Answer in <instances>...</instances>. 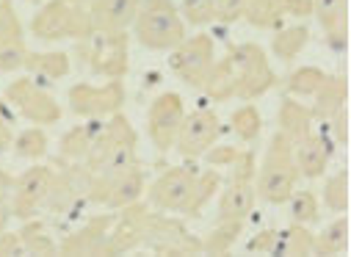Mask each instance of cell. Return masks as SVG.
Returning <instances> with one entry per match:
<instances>
[{
  "mask_svg": "<svg viewBox=\"0 0 351 257\" xmlns=\"http://www.w3.org/2000/svg\"><path fill=\"white\" fill-rule=\"evenodd\" d=\"M20 238L25 243V254H34V257H50V254H58V246L56 241L50 238V232L45 230L42 221H34L28 219L20 230Z\"/></svg>",
  "mask_w": 351,
  "mask_h": 257,
  "instance_id": "obj_32",
  "label": "cell"
},
{
  "mask_svg": "<svg viewBox=\"0 0 351 257\" xmlns=\"http://www.w3.org/2000/svg\"><path fill=\"white\" fill-rule=\"evenodd\" d=\"M324 202H326L329 210L346 213V208H348V175H346V171H337L335 178L326 180V186H324Z\"/></svg>",
  "mask_w": 351,
  "mask_h": 257,
  "instance_id": "obj_37",
  "label": "cell"
},
{
  "mask_svg": "<svg viewBox=\"0 0 351 257\" xmlns=\"http://www.w3.org/2000/svg\"><path fill=\"white\" fill-rule=\"evenodd\" d=\"M75 3H83V6H89V3H92V0H75Z\"/></svg>",
  "mask_w": 351,
  "mask_h": 257,
  "instance_id": "obj_47",
  "label": "cell"
},
{
  "mask_svg": "<svg viewBox=\"0 0 351 257\" xmlns=\"http://www.w3.org/2000/svg\"><path fill=\"white\" fill-rule=\"evenodd\" d=\"M141 243H147L160 257H191L202 254V238L191 235L180 221L155 216L147 210L141 224Z\"/></svg>",
  "mask_w": 351,
  "mask_h": 257,
  "instance_id": "obj_8",
  "label": "cell"
},
{
  "mask_svg": "<svg viewBox=\"0 0 351 257\" xmlns=\"http://www.w3.org/2000/svg\"><path fill=\"white\" fill-rule=\"evenodd\" d=\"M249 254H274V257H310L313 232L304 224H291L285 230H263L246 243Z\"/></svg>",
  "mask_w": 351,
  "mask_h": 257,
  "instance_id": "obj_16",
  "label": "cell"
},
{
  "mask_svg": "<svg viewBox=\"0 0 351 257\" xmlns=\"http://www.w3.org/2000/svg\"><path fill=\"white\" fill-rule=\"evenodd\" d=\"M14 144V127H12V119H0V152H6L9 147Z\"/></svg>",
  "mask_w": 351,
  "mask_h": 257,
  "instance_id": "obj_43",
  "label": "cell"
},
{
  "mask_svg": "<svg viewBox=\"0 0 351 257\" xmlns=\"http://www.w3.org/2000/svg\"><path fill=\"white\" fill-rule=\"evenodd\" d=\"M243 221H216V227L202 238V254H227L238 241Z\"/></svg>",
  "mask_w": 351,
  "mask_h": 257,
  "instance_id": "obj_31",
  "label": "cell"
},
{
  "mask_svg": "<svg viewBox=\"0 0 351 257\" xmlns=\"http://www.w3.org/2000/svg\"><path fill=\"white\" fill-rule=\"evenodd\" d=\"M183 119H186V106L180 95L163 92L152 100L149 114H147V130L158 152H169L174 147V138L180 133Z\"/></svg>",
  "mask_w": 351,
  "mask_h": 257,
  "instance_id": "obj_15",
  "label": "cell"
},
{
  "mask_svg": "<svg viewBox=\"0 0 351 257\" xmlns=\"http://www.w3.org/2000/svg\"><path fill=\"white\" fill-rule=\"evenodd\" d=\"M313 14L326 34V45L340 53L348 42V0H313Z\"/></svg>",
  "mask_w": 351,
  "mask_h": 257,
  "instance_id": "obj_23",
  "label": "cell"
},
{
  "mask_svg": "<svg viewBox=\"0 0 351 257\" xmlns=\"http://www.w3.org/2000/svg\"><path fill=\"white\" fill-rule=\"evenodd\" d=\"M282 17V0H243V20L254 28H277Z\"/></svg>",
  "mask_w": 351,
  "mask_h": 257,
  "instance_id": "obj_28",
  "label": "cell"
},
{
  "mask_svg": "<svg viewBox=\"0 0 351 257\" xmlns=\"http://www.w3.org/2000/svg\"><path fill=\"white\" fill-rule=\"evenodd\" d=\"M12 219V197L0 202V232H6V224Z\"/></svg>",
  "mask_w": 351,
  "mask_h": 257,
  "instance_id": "obj_45",
  "label": "cell"
},
{
  "mask_svg": "<svg viewBox=\"0 0 351 257\" xmlns=\"http://www.w3.org/2000/svg\"><path fill=\"white\" fill-rule=\"evenodd\" d=\"M208 152H210V155H205V158H208L210 166H230V163L238 158V149H235V147H216V149L210 147Z\"/></svg>",
  "mask_w": 351,
  "mask_h": 257,
  "instance_id": "obj_42",
  "label": "cell"
},
{
  "mask_svg": "<svg viewBox=\"0 0 351 257\" xmlns=\"http://www.w3.org/2000/svg\"><path fill=\"white\" fill-rule=\"evenodd\" d=\"M216 64V47L208 34H197L191 39H183L169 56V66L183 83L194 89H205L208 75Z\"/></svg>",
  "mask_w": 351,
  "mask_h": 257,
  "instance_id": "obj_9",
  "label": "cell"
},
{
  "mask_svg": "<svg viewBox=\"0 0 351 257\" xmlns=\"http://www.w3.org/2000/svg\"><path fill=\"white\" fill-rule=\"evenodd\" d=\"M28 56L31 50L23 39V25L12 9V0H0V72L25 69Z\"/></svg>",
  "mask_w": 351,
  "mask_h": 257,
  "instance_id": "obj_19",
  "label": "cell"
},
{
  "mask_svg": "<svg viewBox=\"0 0 351 257\" xmlns=\"http://www.w3.org/2000/svg\"><path fill=\"white\" fill-rule=\"evenodd\" d=\"M83 56L92 72L106 80H119L128 72V36L111 31H92L83 39Z\"/></svg>",
  "mask_w": 351,
  "mask_h": 257,
  "instance_id": "obj_10",
  "label": "cell"
},
{
  "mask_svg": "<svg viewBox=\"0 0 351 257\" xmlns=\"http://www.w3.org/2000/svg\"><path fill=\"white\" fill-rule=\"evenodd\" d=\"M332 136H326L324 130H315L313 136H307L304 141H299L293 147V158H296V166H299V175L315 180V178H324V171L329 166V158H332Z\"/></svg>",
  "mask_w": 351,
  "mask_h": 257,
  "instance_id": "obj_22",
  "label": "cell"
},
{
  "mask_svg": "<svg viewBox=\"0 0 351 257\" xmlns=\"http://www.w3.org/2000/svg\"><path fill=\"white\" fill-rule=\"evenodd\" d=\"M50 180H53V166L36 163L28 171H23L12 188V216H17L20 221L34 219L45 208Z\"/></svg>",
  "mask_w": 351,
  "mask_h": 257,
  "instance_id": "obj_17",
  "label": "cell"
},
{
  "mask_svg": "<svg viewBox=\"0 0 351 257\" xmlns=\"http://www.w3.org/2000/svg\"><path fill=\"white\" fill-rule=\"evenodd\" d=\"M103 127H106L103 119H89L86 125L72 127L69 133H64V138H61V160H69V163L86 160L89 152H92V147L97 144Z\"/></svg>",
  "mask_w": 351,
  "mask_h": 257,
  "instance_id": "obj_25",
  "label": "cell"
},
{
  "mask_svg": "<svg viewBox=\"0 0 351 257\" xmlns=\"http://www.w3.org/2000/svg\"><path fill=\"white\" fill-rule=\"evenodd\" d=\"M183 17L191 25H208L216 20V0H183Z\"/></svg>",
  "mask_w": 351,
  "mask_h": 257,
  "instance_id": "obj_38",
  "label": "cell"
},
{
  "mask_svg": "<svg viewBox=\"0 0 351 257\" xmlns=\"http://www.w3.org/2000/svg\"><path fill=\"white\" fill-rule=\"evenodd\" d=\"M346 252H348V219L340 213L318 235H313V254H318V257H340Z\"/></svg>",
  "mask_w": 351,
  "mask_h": 257,
  "instance_id": "obj_27",
  "label": "cell"
},
{
  "mask_svg": "<svg viewBox=\"0 0 351 257\" xmlns=\"http://www.w3.org/2000/svg\"><path fill=\"white\" fill-rule=\"evenodd\" d=\"M25 69H31L36 75V80H61L64 75H69V58L58 50L53 53H31Z\"/></svg>",
  "mask_w": 351,
  "mask_h": 257,
  "instance_id": "obj_30",
  "label": "cell"
},
{
  "mask_svg": "<svg viewBox=\"0 0 351 257\" xmlns=\"http://www.w3.org/2000/svg\"><path fill=\"white\" fill-rule=\"evenodd\" d=\"M282 14L307 20V17H313V0H282Z\"/></svg>",
  "mask_w": 351,
  "mask_h": 257,
  "instance_id": "obj_41",
  "label": "cell"
},
{
  "mask_svg": "<svg viewBox=\"0 0 351 257\" xmlns=\"http://www.w3.org/2000/svg\"><path fill=\"white\" fill-rule=\"evenodd\" d=\"M326 72L318 66H302L288 77V92L296 97H315V92L326 83Z\"/></svg>",
  "mask_w": 351,
  "mask_h": 257,
  "instance_id": "obj_33",
  "label": "cell"
},
{
  "mask_svg": "<svg viewBox=\"0 0 351 257\" xmlns=\"http://www.w3.org/2000/svg\"><path fill=\"white\" fill-rule=\"evenodd\" d=\"M318 130V122H315V114L313 108L296 103V100H282L280 106V133L296 147L299 141H304L307 136H313Z\"/></svg>",
  "mask_w": 351,
  "mask_h": 257,
  "instance_id": "obj_24",
  "label": "cell"
},
{
  "mask_svg": "<svg viewBox=\"0 0 351 257\" xmlns=\"http://www.w3.org/2000/svg\"><path fill=\"white\" fill-rule=\"evenodd\" d=\"M61 163H64L61 171L53 169V180H50L47 199H45V208L50 213H69L80 199L89 197V186L95 178L83 160H77V163L61 160Z\"/></svg>",
  "mask_w": 351,
  "mask_h": 257,
  "instance_id": "obj_14",
  "label": "cell"
},
{
  "mask_svg": "<svg viewBox=\"0 0 351 257\" xmlns=\"http://www.w3.org/2000/svg\"><path fill=\"white\" fill-rule=\"evenodd\" d=\"M221 175L216 169L197 171L189 166H171L149 186V205L166 213L199 216L208 199L219 191Z\"/></svg>",
  "mask_w": 351,
  "mask_h": 257,
  "instance_id": "obj_2",
  "label": "cell"
},
{
  "mask_svg": "<svg viewBox=\"0 0 351 257\" xmlns=\"http://www.w3.org/2000/svg\"><path fill=\"white\" fill-rule=\"evenodd\" d=\"M6 100L34 125H56L61 119V106L56 103V97L42 86V80L36 77H20L6 89Z\"/></svg>",
  "mask_w": 351,
  "mask_h": 257,
  "instance_id": "obj_11",
  "label": "cell"
},
{
  "mask_svg": "<svg viewBox=\"0 0 351 257\" xmlns=\"http://www.w3.org/2000/svg\"><path fill=\"white\" fill-rule=\"evenodd\" d=\"M232 178L219 199V216L216 221H243L249 219L257 191H254V155L252 152H238V158L230 163Z\"/></svg>",
  "mask_w": 351,
  "mask_h": 257,
  "instance_id": "obj_7",
  "label": "cell"
},
{
  "mask_svg": "<svg viewBox=\"0 0 351 257\" xmlns=\"http://www.w3.org/2000/svg\"><path fill=\"white\" fill-rule=\"evenodd\" d=\"M25 243L20 232H0V257H23Z\"/></svg>",
  "mask_w": 351,
  "mask_h": 257,
  "instance_id": "obj_40",
  "label": "cell"
},
{
  "mask_svg": "<svg viewBox=\"0 0 351 257\" xmlns=\"http://www.w3.org/2000/svg\"><path fill=\"white\" fill-rule=\"evenodd\" d=\"M274 83H277V75L269 66L263 47L246 42V45H235L219 64H213L205 83V95L216 103H227L235 97L254 100L260 95H266Z\"/></svg>",
  "mask_w": 351,
  "mask_h": 257,
  "instance_id": "obj_1",
  "label": "cell"
},
{
  "mask_svg": "<svg viewBox=\"0 0 351 257\" xmlns=\"http://www.w3.org/2000/svg\"><path fill=\"white\" fill-rule=\"evenodd\" d=\"M12 188H14V178L9 175V171L0 169V202L12 197Z\"/></svg>",
  "mask_w": 351,
  "mask_h": 257,
  "instance_id": "obj_44",
  "label": "cell"
},
{
  "mask_svg": "<svg viewBox=\"0 0 351 257\" xmlns=\"http://www.w3.org/2000/svg\"><path fill=\"white\" fill-rule=\"evenodd\" d=\"M0 119H6V106L0 103Z\"/></svg>",
  "mask_w": 351,
  "mask_h": 257,
  "instance_id": "obj_46",
  "label": "cell"
},
{
  "mask_svg": "<svg viewBox=\"0 0 351 257\" xmlns=\"http://www.w3.org/2000/svg\"><path fill=\"white\" fill-rule=\"evenodd\" d=\"M125 106V86L122 80H108L103 86L77 83L69 89V108L86 119H106L119 114Z\"/></svg>",
  "mask_w": 351,
  "mask_h": 257,
  "instance_id": "obj_12",
  "label": "cell"
},
{
  "mask_svg": "<svg viewBox=\"0 0 351 257\" xmlns=\"http://www.w3.org/2000/svg\"><path fill=\"white\" fill-rule=\"evenodd\" d=\"M92 31L95 25L89 9L83 3H75V0H50L31 20V34L42 42H61V39L83 42Z\"/></svg>",
  "mask_w": 351,
  "mask_h": 257,
  "instance_id": "obj_6",
  "label": "cell"
},
{
  "mask_svg": "<svg viewBox=\"0 0 351 257\" xmlns=\"http://www.w3.org/2000/svg\"><path fill=\"white\" fill-rule=\"evenodd\" d=\"M12 147H14V152L20 158L36 160V158H42L47 152V133L42 127H28V130H23V133L14 136V144Z\"/></svg>",
  "mask_w": 351,
  "mask_h": 257,
  "instance_id": "obj_36",
  "label": "cell"
},
{
  "mask_svg": "<svg viewBox=\"0 0 351 257\" xmlns=\"http://www.w3.org/2000/svg\"><path fill=\"white\" fill-rule=\"evenodd\" d=\"M230 125H232V133L241 138V141H254L263 130V117L254 106H241L238 111H232L230 117Z\"/></svg>",
  "mask_w": 351,
  "mask_h": 257,
  "instance_id": "obj_34",
  "label": "cell"
},
{
  "mask_svg": "<svg viewBox=\"0 0 351 257\" xmlns=\"http://www.w3.org/2000/svg\"><path fill=\"white\" fill-rule=\"evenodd\" d=\"M315 106H313V114H315V122L318 125H326L340 108H346V100H348V89H346V75H329L326 83L315 92Z\"/></svg>",
  "mask_w": 351,
  "mask_h": 257,
  "instance_id": "obj_26",
  "label": "cell"
},
{
  "mask_svg": "<svg viewBox=\"0 0 351 257\" xmlns=\"http://www.w3.org/2000/svg\"><path fill=\"white\" fill-rule=\"evenodd\" d=\"M288 213H291V221L293 224H313L318 221L321 216V208H318V199L313 191H296L288 197Z\"/></svg>",
  "mask_w": 351,
  "mask_h": 257,
  "instance_id": "obj_35",
  "label": "cell"
},
{
  "mask_svg": "<svg viewBox=\"0 0 351 257\" xmlns=\"http://www.w3.org/2000/svg\"><path fill=\"white\" fill-rule=\"evenodd\" d=\"M117 219L111 216H97L92 221H86L80 230H75L64 243L58 246V254L69 257H106L108 252V235Z\"/></svg>",
  "mask_w": 351,
  "mask_h": 257,
  "instance_id": "obj_20",
  "label": "cell"
},
{
  "mask_svg": "<svg viewBox=\"0 0 351 257\" xmlns=\"http://www.w3.org/2000/svg\"><path fill=\"white\" fill-rule=\"evenodd\" d=\"M243 17V0H216V20L235 23Z\"/></svg>",
  "mask_w": 351,
  "mask_h": 257,
  "instance_id": "obj_39",
  "label": "cell"
},
{
  "mask_svg": "<svg viewBox=\"0 0 351 257\" xmlns=\"http://www.w3.org/2000/svg\"><path fill=\"white\" fill-rule=\"evenodd\" d=\"M307 42H310V28H307V25H291V28L277 31V36H274V42H271V50H274V56H277L280 61L291 64V61L304 50Z\"/></svg>",
  "mask_w": 351,
  "mask_h": 257,
  "instance_id": "obj_29",
  "label": "cell"
},
{
  "mask_svg": "<svg viewBox=\"0 0 351 257\" xmlns=\"http://www.w3.org/2000/svg\"><path fill=\"white\" fill-rule=\"evenodd\" d=\"M219 133H221V122L213 111H194L186 114L180 133L174 138V147H178L183 158H199L216 144Z\"/></svg>",
  "mask_w": 351,
  "mask_h": 257,
  "instance_id": "obj_18",
  "label": "cell"
},
{
  "mask_svg": "<svg viewBox=\"0 0 351 257\" xmlns=\"http://www.w3.org/2000/svg\"><path fill=\"white\" fill-rule=\"evenodd\" d=\"M299 166L293 158V144L282 136L274 133V138L269 141L266 158H263L260 171H254V191L263 202L269 205H285L288 197L296 188L299 180Z\"/></svg>",
  "mask_w": 351,
  "mask_h": 257,
  "instance_id": "obj_3",
  "label": "cell"
},
{
  "mask_svg": "<svg viewBox=\"0 0 351 257\" xmlns=\"http://www.w3.org/2000/svg\"><path fill=\"white\" fill-rule=\"evenodd\" d=\"M86 169L92 171L95 178H108V175H119V171L138 166L136 158V130L130 127V122L122 114L108 117L97 144L92 147L89 158L83 160Z\"/></svg>",
  "mask_w": 351,
  "mask_h": 257,
  "instance_id": "obj_4",
  "label": "cell"
},
{
  "mask_svg": "<svg viewBox=\"0 0 351 257\" xmlns=\"http://www.w3.org/2000/svg\"><path fill=\"white\" fill-rule=\"evenodd\" d=\"M138 6H141V0H92L86 9H89L95 31L122 34L133 25Z\"/></svg>",
  "mask_w": 351,
  "mask_h": 257,
  "instance_id": "obj_21",
  "label": "cell"
},
{
  "mask_svg": "<svg viewBox=\"0 0 351 257\" xmlns=\"http://www.w3.org/2000/svg\"><path fill=\"white\" fill-rule=\"evenodd\" d=\"M133 25L147 50H174L186 39V23L171 0H141Z\"/></svg>",
  "mask_w": 351,
  "mask_h": 257,
  "instance_id": "obj_5",
  "label": "cell"
},
{
  "mask_svg": "<svg viewBox=\"0 0 351 257\" xmlns=\"http://www.w3.org/2000/svg\"><path fill=\"white\" fill-rule=\"evenodd\" d=\"M147 188V180H144V171L141 166H130L119 175H108V178H92V186H89V197L108 210H122L133 202L141 199Z\"/></svg>",
  "mask_w": 351,
  "mask_h": 257,
  "instance_id": "obj_13",
  "label": "cell"
}]
</instances>
